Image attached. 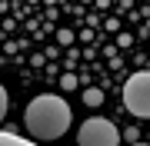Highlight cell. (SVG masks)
<instances>
[{
  "label": "cell",
  "instance_id": "obj_1",
  "mask_svg": "<svg viewBox=\"0 0 150 146\" xmlns=\"http://www.w3.org/2000/svg\"><path fill=\"white\" fill-rule=\"evenodd\" d=\"M70 103L57 93H43V96H33L23 110V130H27L37 143H50L60 140L70 130Z\"/></svg>",
  "mask_w": 150,
  "mask_h": 146
},
{
  "label": "cell",
  "instance_id": "obj_2",
  "mask_svg": "<svg viewBox=\"0 0 150 146\" xmlns=\"http://www.w3.org/2000/svg\"><path fill=\"white\" fill-rule=\"evenodd\" d=\"M123 103L134 116L150 119V70H140L123 83Z\"/></svg>",
  "mask_w": 150,
  "mask_h": 146
},
{
  "label": "cell",
  "instance_id": "obj_3",
  "mask_svg": "<svg viewBox=\"0 0 150 146\" xmlns=\"http://www.w3.org/2000/svg\"><path fill=\"white\" fill-rule=\"evenodd\" d=\"M117 143H120V130L103 116L83 119L80 133H77V146H117Z\"/></svg>",
  "mask_w": 150,
  "mask_h": 146
},
{
  "label": "cell",
  "instance_id": "obj_4",
  "mask_svg": "<svg viewBox=\"0 0 150 146\" xmlns=\"http://www.w3.org/2000/svg\"><path fill=\"white\" fill-rule=\"evenodd\" d=\"M0 146H37L33 140H23V136H13L7 130H0Z\"/></svg>",
  "mask_w": 150,
  "mask_h": 146
},
{
  "label": "cell",
  "instance_id": "obj_5",
  "mask_svg": "<svg viewBox=\"0 0 150 146\" xmlns=\"http://www.w3.org/2000/svg\"><path fill=\"white\" fill-rule=\"evenodd\" d=\"M83 100H87V106H100V103H103V93L97 90V87H90V90H83Z\"/></svg>",
  "mask_w": 150,
  "mask_h": 146
},
{
  "label": "cell",
  "instance_id": "obj_6",
  "mask_svg": "<svg viewBox=\"0 0 150 146\" xmlns=\"http://www.w3.org/2000/svg\"><path fill=\"white\" fill-rule=\"evenodd\" d=\"M7 106H10V100H7V90L0 87V123H4V116H7Z\"/></svg>",
  "mask_w": 150,
  "mask_h": 146
},
{
  "label": "cell",
  "instance_id": "obj_7",
  "mask_svg": "<svg viewBox=\"0 0 150 146\" xmlns=\"http://www.w3.org/2000/svg\"><path fill=\"white\" fill-rule=\"evenodd\" d=\"M134 146H147V143H134Z\"/></svg>",
  "mask_w": 150,
  "mask_h": 146
}]
</instances>
